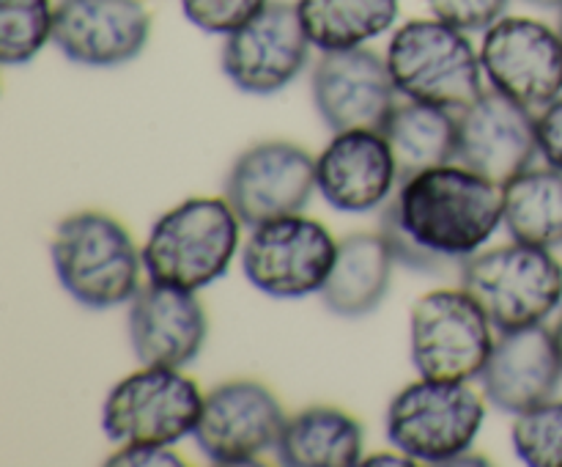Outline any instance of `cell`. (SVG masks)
Returning <instances> with one entry per match:
<instances>
[{"instance_id": "cell-18", "label": "cell", "mask_w": 562, "mask_h": 467, "mask_svg": "<svg viewBox=\"0 0 562 467\" xmlns=\"http://www.w3.org/2000/svg\"><path fill=\"white\" fill-rule=\"evenodd\" d=\"M483 396L508 415L554 399L562 382V357L554 330L543 324L499 333L481 371Z\"/></svg>"}, {"instance_id": "cell-13", "label": "cell", "mask_w": 562, "mask_h": 467, "mask_svg": "<svg viewBox=\"0 0 562 467\" xmlns=\"http://www.w3.org/2000/svg\"><path fill=\"white\" fill-rule=\"evenodd\" d=\"M316 187V159L289 141L256 143L236 157L225 179V198L250 229L300 214Z\"/></svg>"}, {"instance_id": "cell-33", "label": "cell", "mask_w": 562, "mask_h": 467, "mask_svg": "<svg viewBox=\"0 0 562 467\" xmlns=\"http://www.w3.org/2000/svg\"><path fill=\"white\" fill-rule=\"evenodd\" d=\"M554 338H558V349H560V357H562V313H560L558 324H554Z\"/></svg>"}, {"instance_id": "cell-23", "label": "cell", "mask_w": 562, "mask_h": 467, "mask_svg": "<svg viewBox=\"0 0 562 467\" xmlns=\"http://www.w3.org/2000/svg\"><path fill=\"white\" fill-rule=\"evenodd\" d=\"M302 27L322 53L362 47L398 20V0H296Z\"/></svg>"}, {"instance_id": "cell-2", "label": "cell", "mask_w": 562, "mask_h": 467, "mask_svg": "<svg viewBox=\"0 0 562 467\" xmlns=\"http://www.w3.org/2000/svg\"><path fill=\"white\" fill-rule=\"evenodd\" d=\"M241 220L228 198H187L159 214L143 245L154 283L198 291L228 273L239 251Z\"/></svg>"}, {"instance_id": "cell-30", "label": "cell", "mask_w": 562, "mask_h": 467, "mask_svg": "<svg viewBox=\"0 0 562 467\" xmlns=\"http://www.w3.org/2000/svg\"><path fill=\"white\" fill-rule=\"evenodd\" d=\"M108 465H184L168 445H124Z\"/></svg>"}, {"instance_id": "cell-21", "label": "cell", "mask_w": 562, "mask_h": 467, "mask_svg": "<svg viewBox=\"0 0 562 467\" xmlns=\"http://www.w3.org/2000/svg\"><path fill=\"white\" fill-rule=\"evenodd\" d=\"M362 423L338 407H307L285 421L274 448L289 467H351L362 462Z\"/></svg>"}, {"instance_id": "cell-6", "label": "cell", "mask_w": 562, "mask_h": 467, "mask_svg": "<svg viewBox=\"0 0 562 467\" xmlns=\"http://www.w3.org/2000/svg\"><path fill=\"white\" fill-rule=\"evenodd\" d=\"M486 421V407L467 382L417 379L387 407V440L415 462L453 465L470 454Z\"/></svg>"}, {"instance_id": "cell-7", "label": "cell", "mask_w": 562, "mask_h": 467, "mask_svg": "<svg viewBox=\"0 0 562 467\" xmlns=\"http://www.w3.org/2000/svg\"><path fill=\"white\" fill-rule=\"evenodd\" d=\"M492 319L461 289H437L415 302L409 322L412 363L423 379L470 382L494 349Z\"/></svg>"}, {"instance_id": "cell-14", "label": "cell", "mask_w": 562, "mask_h": 467, "mask_svg": "<svg viewBox=\"0 0 562 467\" xmlns=\"http://www.w3.org/2000/svg\"><path fill=\"white\" fill-rule=\"evenodd\" d=\"M311 91L318 115L333 132H382L398 104L387 58L366 47L324 53L313 69Z\"/></svg>"}, {"instance_id": "cell-28", "label": "cell", "mask_w": 562, "mask_h": 467, "mask_svg": "<svg viewBox=\"0 0 562 467\" xmlns=\"http://www.w3.org/2000/svg\"><path fill=\"white\" fill-rule=\"evenodd\" d=\"M510 0H428V9L437 20L459 27L464 33L488 31L497 20H503Z\"/></svg>"}, {"instance_id": "cell-27", "label": "cell", "mask_w": 562, "mask_h": 467, "mask_svg": "<svg viewBox=\"0 0 562 467\" xmlns=\"http://www.w3.org/2000/svg\"><path fill=\"white\" fill-rule=\"evenodd\" d=\"M267 3L269 0H181V11L198 31L228 36L267 9Z\"/></svg>"}, {"instance_id": "cell-25", "label": "cell", "mask_w": 562, "mask_h": 467, "mask_svg": "<svg viewBox=\"0 0 562 467\" xmlns=\"http://www.w3.org/2000/svg\"><path fill=\"white\" fill-rule=\"evenodd\" d=\"M55 5L49 0H0V60L31 64L53 42Z\"/></svg>"}, {"instance_id": "cell-12", "label": "cell", "mask_w": 562, "mask_h": 467, "mask_svg": "<svg viewBox=\"0 0 562 467\" xmlns=\"http://www.w3.org/2000/svg\"><path fill=\"white\" fill-rule=\"evenodd\" d=\"M483 75L505 97L538 110L562 93V36L530 16H503L483 36Z\"/></svg>"}, {"instance_id": "cell-32", "label": "cell", "mask_w": 562, "mask_h": 467, "mask_svg": "<svg viewBox=\"0 0 562 467\" xmlns=\"http://www.w3.org/2000/svg\"><path fill=\"white\" fill-rule=\"evenodd\" d=\"M532 5H541V9H562V0H527Z\"/></svg>"}, {"instance_id": "cell-11", "label": "cell", "mask_w": 562, "mask_h": 467, "mask_svg": "<svg viewBox=\"0 0 562 467\" xmlns=\"http://www.w3.org/2000/svg\"><path fill=\"white\" fill-rule=\"evenodd\" d=\"M311 47L296 3L269 0L267 9L225 36L220 64L239 91L272 97L300 77Z\"/></svg>"}, {"instance_id": "cell-5", "label": "cell", "mask_w": 562, "mask_h": 467, "mask_svg": "<svg viewBox=\"0 0 562 467\" xmlns=\"http://www.w3.org/2000/svg\"><path fill=\"white\" fill-rule=\"evenodd\" d=\"M387 66L406 99L464 110L483 93V64L470 36L442 20H412L393 33Z\"/></svg>"}, {"instance_id": "cell-10", "label": "cell", "mask_w": 562, "mask_h": 467, "mask_svg": "<svg viewBox=\"0 0 562 467\" xmlns=\"http://www.w3.org/2000/svg\"><path fill=\"white\" fill-rule=\"evenodd\" d=\"M278 396L256 379H231L203 396L192 432L201 454L214 465H252L274 451L285 429Z\"/></svg>"}, {"instance_id": "cell-22", "label": "cell", "mask_w": 562, "mask_h": 467, "mask_svg": "<svg viewBox=\"0 0 562 467\" xmlns=\"http://www.w3.org/2000/svg\"><path fill=\"white\" fill-rule=\"evenodd\" d=\"M382 135L393 148L398 181H404L434 165L453 163L456 143H459V119L453 115V110L409 99V102L395 104L390 119L384 121Z\"/></svg>"}, {"instance_id": "cell-3", "label": "cell", "mask_w": 562, "mask_h": 467, "mask_svg": "<svg viewBox=\"0 0 562 467\" xmlns=\"http://www.w3.org/2000/svg\"><path fill=\"white\" fill-rule=\"evenodd\" d=\"M49 256L58 283L82 308L124 305L140 289L143 251H137L130 231L104 212H75L60 220Z\"/></svg>"}, {"instance_id": "cell-15", "label": "cell", "mask_w": 562, "mask_h": 467, "mask_svg": "<svg viewBox=\"0 0 562 467\" xmlns=\"http://www.w3.org/2000/svg\"><path fill=\"white\" fill-rule=\"evenodd\" d=\"M536 154H541L536 115L516 99L492 88L461 110L456 159L475 174L505 187L532 168Z\"/></svg>"}, {"instance_id": "cell-9", "label": "cell", "mask_w": 562, "mask_h": 467, "mask_svg": "<svg viewBox=\"0 0 562 467\" xmlns=\"http://www.w3.org/2000/svg\"><path fill=\"white\" fill-rule=\"evenodd\" d=\"M338 258V242L313 218L289 214L252 229L241 247L245 278L274 300L322 294Z\"/></svg>"}, {"instance_id": "cell-31", "label": "cell", "mask_w": 562, "mask_h": 467, "mask_svg": "<svg viewBox=\"0 0 562 467\" xmlns=\"http://www.w3.org/2000/svg\"><path fill=\"white\" fill-rule=\"evenodd\" d=\"M368 465H417L415 459H412L409 454H404V451H398V456L395 454H376L371 456V459H366Z\"/></svg>"}, {"instance_id": "cell-26", "label": "cell", "mask_w": 562, "mask_h": 467, "mask_svg": "<svg viewBox=\"0 0 562 467\" xmlns=\"http://www.w3.org/2000/svg\"><path fill=\"white\" fill-rule=\"evenodd\" d=\"M514 451L530 467H562V401H543L514 421Z\"/></svg>"}, {"instance_id": "cell-17", "label": "cell", "mask_w": 562, "mask_h": 467, "mask_svg": "<svg viewBox=\"0 0 562 467\" xmlns=\"http://www.w3.org/2000/svg\"><path fill=\"white\" fill-rule=\"evenodd\" d=\"M395 185L398 165L393 148L376 130L335 132L316 157V187L335 212H373L387 203Z\"/></svg>"}, {"instance_id": "cell-19", "label": "cell", "mask_w": 562, "mask_h": 467, "mask_svg": "<svg viewBox=\"0 0 562 467\" xmlns=\"http://www.w3.org/2000/svg\"><path fill=\"white\" fill-rule=\"evenodd\" d=\"M206 333V308L195 291L151 280L132 297L130 341L143 366H187L201 355Z\"/></svg>"}, {"instance_id": "cell-8", "label": "cell", "mask_w": 562, "mask_h": 467, "mask_svg": "<svg viewBox=\"0 0 562 467\" xmlns=\"http://www.w3.org/2000/svg\"><path fill=\"white\" fill-rule=\"evenodd\" d=\"M203 393L195 379L168 366H143L110 388L102 429L121 445H173L195 432Z\"/></svg>"}, {"instance_id": "cell-29", "label": "cell", "mask_w": 562, "mask_h": 467, "mask_svg": "<svg viewBox=\"0 0 562 467\" xmlns=\"http://www.w3.org/2000/svg\"><path fill=\"white\" fill-rule=\"evenodd\" d=\"M536 132L547 165L562 170V93L536 115Z\"/></svg>"}, {"instance_id": "cell-34", "label": "cell", "mask_w": 562, "mask_h": 467, "mask_svg": "<svg viewBox=\"0 0 562 467\" xmlns=\"http://www.w3.org/2000/svg\"><path fill=\"white\" fill-rule=\"evenodd\" d=\"M558 31H560V36H562V9H560V25H558Z\"/></svg>"}, {"instance_id": "cell-24", "label": "cell", "mask_w": 562, "mask_h": 467, "mask_svg": "<svg viewBox=\"0 0 562 467\" xmlns=\"http://www.w3.org/2000/svg\"><path fill=\"white\" fill-rule=\"evenodd\" d=\"M503 223L516 242L554 247L562 242V170L527 168L505 185Z\"/></svg>"}, {"instance_id": "cell-4", "label": "cell", "mask_w": 562, "mask_h": 467, "mask_svg": "<svg viewBox=\"0 0 562 467\" xmlns=\"http://www.w3.org/2000/svg\"><path fill=\"white\" fill-rule=\"evenodd\" d=\"M461 286L475 297L499 333L543 324L562 302V264L552 247L510 245L472 253L461 262Z\"/></svg>"}, {"instance_id": "cell-1", "label": "cell", "mask_w": 562, "mask_h": 467, "mask_svg": "<svg viewBox=\"0 0 562 467\" xmlns=\"http://www.w3.org/2000/svg\"><path fill=\"white\" fill-rule=\"evenodd\" d=\"M505 187L467 165H434L398 181L382 234L395 262L423 273L467 262L503 223Z\"/></svg>"}, {"instance_id": "cell-16", "label": "cell", "mask_w": 562, "mask_h": 467, "mask_svg": "<svg viewBox=\"0 0 562 467\" xmlns=\"http://www.w3.org/2000/svg\"><path fill=\"white\" fill-rule=\"evenodd\" d=\"M151 36V14L140 0H58L53 44L80 66L135 60Z\"/></svg>"}, {"instance_id": "cell-20", "label": "cell", "mask_w": 562, "mask_h": 467, "mask_svg": "<svg viewBox=\"0 0 562 467\" xmlns=\"http://www.w3.org/2000/svg\"><path fill=\"white\" fill-rule=\"evenodd\" d=\"M395 256L384 234H349L338 242V258L322 289L324 305L344 319L368 316L382 305L393 283Z\"/></svg>"}]
</instances>
